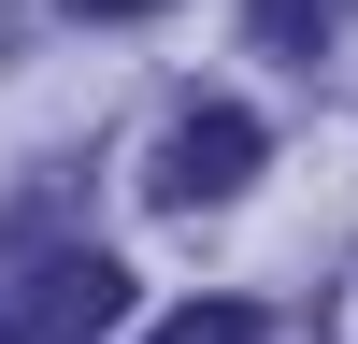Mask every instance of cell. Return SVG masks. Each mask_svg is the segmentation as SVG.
<instances>
[{
    "mask_svg": "<svg viewBox=\"0 0 358 344\" xmlns=\"http://www.w3.org/2000/svg\"><path fill=\"white\" fill-rule=\"evenodd\" d=\"M273 158V129H258L244 101H187L158 129V158H143V201H172V215H201V201H229L244 172Z\"/></svg>",
    "mask_w": 358,
    "mask_h": 344,
    "instance_id": "6da1fadb",
    "label": "cell"
},
{
    "mask_svg": "<svg viewBox=\"0 0 358 344\" xmlns=\"http://www.w3.org/2000/svg\"><path fill=\"white\" fill-rule=\"evenodd\" d=\"M15 315H29V344H101L115 315H129V273H115V258H43V273L15 287Z\"/></svg>",
    "mask_w": 358,
    "mask_h": 344,
    "instance_id": "7a4b0ae2",
    "label": "cell"
},
{
    "mask_svg": "<svg viewBox=\"0 0 358 344\" xmlns=\"http://www.w3.org/2000/svg\"><path fill=\"white\" fill-rule=\"evenodd\" d=\"M244 29L273 57H315V43H330V0H244Z\"/></svg>",
    "mask_w": 358,
    "mask_h": 344,
    "instance_id": "3957f363",
    "label": "cell"
},
{
    "mask_svg": "<svg viewBox=\"0 0 358 344\" xmlns=\"http://www.w3.org/2000/svg\"><path fill=\"white\" fill-rule=\"evenodd\" d=\"M158 344H258V301H187Z\"/></svg>",
    "mask_w": 358,
    "mask_h": 344,
    "instance_id": "277c9868",
    "label": "cell"
},
{
    "mask_svg": "<svg viewBox=\"0 0 358 344\" xmlns=\"http://www.w3.org/2000/svg\"><path fill=\"white\" fill-rule=\"evenodd\" d=\"M72 15H158V0H72Z\"/></svg>",
    "mask_w": 358,
    "mask_h": 344,
    "instance_id": "5b68a950",
    "label": "cell"
},
{
    "mask_svg": "<svg viewBox=\"0 0 358 344\" xmlns=\"http://www.w3.org/2000/svg\"><path fill=\"white\" fill-rule=\"evenodd\" d=\"M0 344H29V315H15V287H0Z\"/></svg>",
    "mask_w": 358,
    "mask_h": 344,
    "instance_id": "8992f818",
    "label": "cell"
}]
</instances>
